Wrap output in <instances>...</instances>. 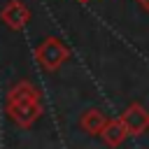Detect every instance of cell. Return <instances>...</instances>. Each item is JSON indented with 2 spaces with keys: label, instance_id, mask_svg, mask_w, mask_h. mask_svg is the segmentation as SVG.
Instances as JSON below:
<instances>
[{
  "label": "cell",
  "instance_id": "3957f363",
  "mask_svg": "<svg viewBox=\"0 0 149 149\" xmlns=\"http://www.w3.org/2000/svg\"><path fill=\"white\" fill-rule=\"evenodd\" d=\"M121 121H123L128 135H142L149 130V109H144L142 102H130L123 109Z\"/></svg>",
  "mask_w": 149,
  "mask_h": 149
},
{
  "label": "cell",
  "instance_id": "ba28073f",
  "mask_svg": "<svg viewBox=\"0 0 149 149\" xmlns=\"http://www.w3.org/2000/svg\"><path fill=\"white\" fill-rule=\"evenodd\" d=\"M79 2H88V0H79Z\"/></svg>",
  "mask_w": 149,
  "mask_h": 149
},
{
  "label": "cell",
  "instance_id": "5b68a950",
  "mask_svg": "<svg viewBox=\"0 0 149 149\" xmlns=\"http://www.w3.org/2000/svg\"><path fill=\"white\" fill-rule=\"evenodd\" d=\"M100 137H102V142H105L107 147H112V149H114V147H121L123 140L128 137V130H126L121 116H116V119H107L105 128L100 130Z\"/></svg>",
  "mask_w": 149,
  "mask_h": 149
},
{
  "label": "cell",
  "instance_id": "277c9868",
  "mask_svg": "<svg viewBox=\"0 0 149 149\" xmlns=\"http://www.w3.org/2000/svg\"><path fill=\"white\" fill-rule=\"evenodd\" d=\"M0 19L5 21L7 28H12V30H21V28L30 21V9L26 7L23 0H9V2L2 7Z\"/></svg>",
  "mask_w": 149,
  "mask_h": 149
},
{
  "label": "cell",
  "instance_id": "8992f818",
  "mask_svg": "<svg viewBox=\"0 0 149 149\" xmlns=\"http://www.w3.org/2000/svg\"><path fill=\"white\" fill-rule=\"evenodd\" d=\"M105 123H107V116H105L102 109H98V107L86 109V112L81 114V119H79V128H81L86 135H100V130L105 128Z\"/></svg>",
  "mask_w": 149,
  "mask_h": 149
},
{
  "label": "cell",
  "instance_id": "7a4b0ae2",
  "mask_svg": "<svg viewBox=\"0 0 149 149\" xmlns=\"http://www.w3.org/2000/svg\"><path fill=\"white\" fill-rule=\"evenodd\" d=\"M35 58L40 61V65L49 72L58 70L63 63H68L70 58V49L58 40V37H47L37 49H35Z\"/></svg>",
  "mask_w": 149,
  "mask_h": 149
},
{
  "label": "cell",
  "instance_id": "52a82bcc",
  "mask_svg": "<svg viewBox=\"0 0 149 149\" xmlns=\"http://www.w3.org/2000/svg\"><path fill=\"white\" fill-rule=\"evenodd\" d=\"M137 5H140V7H142L147 14H149V0H137Z\"/></svg>",
  "mask_w": 149,
  "mask_h": 149
},
{
  "label": "cell",
  "instance_id": "6da1fadb",
  "mask_svg": "<svg viewBox=\"0 0 149 149\" xmlns=\"http://www.w3.org/2000/svg\"><path fill=\"white\" fill-rule=\"evenodd\" d=\"M42 93L35 84L28 79H21L14 84L7 95H5V114L21 128H30L40 116H42Z\"/></svg>",
  "mask_w": 149,
  "mask_h": 149
}]
</instances>
